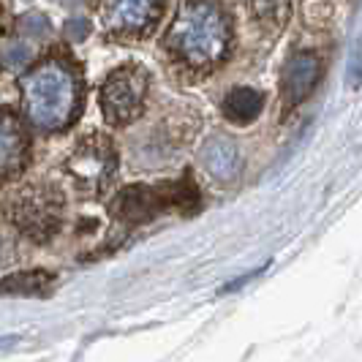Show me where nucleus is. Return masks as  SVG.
<instances>
[{
	"label": "nucleus",
	"mask_w": 362,
	"mask_h": 362,
	"mask_svg": "<svg viewBox=\"0 0 362 362\" xmlns=\"http://www.w3.org/2000/svg\"><path fill=\"white\" fill-rule=\"evenodd\" d=\"M232 47V25L216 3L188 0L166 30V52L191 76L216 71Z\"/></svg>",
	"instance_id": "nucleus-1"
},
{
	"label": "nucleus",
	"mask_w": 362,
	"mask_h": 362,
	"mask_svg": "<svg viewBox=\"0 0 362 362\" xmlns=\"http://www.w3.org/2000/svg\"><path fill=\"white\" fill-rule=\"evenodd\" d=\"M22 104L28 120L41 131L69 128L82 104L79 74L57 57L38 63L22 76Z\"/></svg>",
	"instance_id": "nucleus-2"
},
{
	"label": "nucleus",
	"mask_w": 362,
	"mask_h": 362,
	"mask_svg": "<svg viewBox=\"0 0 362 362\" xmlns=\"http://www.w3.org/2000/svg\"><path fill=\"white\" fill-rule=\"evenodd\" d=\"M147 98V74L136 66H123L109 74L101 88V109L104 117L115 126H126L136 120L145 109Z\"/></svg>",
	"instance_id": "nucleus-3"
},
{
	"label": "nucleus",
	"mask_w": 362,
	"mask_h": 362,
	"mask_svg": "<svg viewBox=\"0 0 362 362\" xmlns=\"http://www.w3.org/2000/svg\"><path fill=\"white\" fill-rule=\"evenodd\" d=\"M14 218H17V226L22 229V235L44 243L60 226V199H57V194H52V191L30 188L28 194L19 197Z\"/></svg>",
	"instance_id": "nucleus-4"
},
{
	"label": "nucleus",
	"mask_w": 362,
	"mask_h": 362,
	"mask_svg": "<svg viewBox=\"0 0 362 362\" xmlns=\"http://www.w3.org/2000/svg\"><path fill=\"white\" fill-rule=\"evenodd\" d=\"M115 166H117V156H115V150L109 145V139L93 136L88 142H82L79 150L71 156L69 172H71V177L82 188L93 191V188H101L112 177Z\"/></svg>",
	"instance_id": "nucleus-5"
},
{
	"label": "nucleus",
	"mask_w": 362,
	"mask_h": 362,
	"mask_svg": "<svg viewBox=\"0 0 362 362\" xmlns=\"http://www.w3.org/2000/svg\"><path fill=\"white\" fill-rule=\"evenodd\" d=\"M161 14V0H101V19L112 33H147Z\"/></svg>",
	"instance_id": "nucleus-6"
},
{
	"label": "nucleus",
	"mask_w": 362,
	"mask_h": 362,
	"mask_svg": "<svg viewBox=\"0 0 362 362\" xmlns=\"http://www.w3.org/2000/svg\"><path fill=\"white\" fill-rule=\"evenodd\" d=\"M172 207V194H169V185H128L126 191L117 197L115 202V210L117 216L123 218L131 226H139L147 223L153 218L169 210Z\"/></svg>",
	"instance_id": "nucleus-7"
},
{
	"label": "nucleus",
	"mask_w": 362,
	"mask_h": 362,
	"mask_svg": "<svg viewBox=\"0 0 362 362\" xmlns=\"http://www.w3.org/2000/svg\"><path fill=\"white\" fill-rule=\"evenodd\" d=\"M322 76V60L316 52H294L281 71V98L286 107H297L316 90Z\"/></svg>",
	"instance_id": "nucleus-8"
},
{
	"label": "nucleus",
	"mask_w": 362,
	"mask_h": 362,
	"mask_svg": "<svg viewBox=\"0 0 362 362\" xmlns=\"http://www.w3.org/2000/svg\"><path fill=\"white\" fill-rule=\"evenodd\" d=\"M28 163V136L17 117L0 109V180L14 177Z\"/></svg>",
	"instance_id": "nucleus-9"
},
{
	"label": "nucleus",
	"mask_w": 362,
	"mask_h": 362,
	"mask_svg": "<svg viewBox=\"0 0 362 362\" xmlns=\"http://www.w3.org/2000/svg\"><path fill=\"white\" fill-rule=\"evenodd\" d=\"M202 166L218 182L235 180L237 172H240V153H237L235 142L221 139V136L210 139L202 150Z\"/></svg>",
	"instance_id": "nucleus-10"
},
{
	"label": "nucleus",
	"mask_w": 362,
	"mask_h": 362,
	"mask_svg": "<svg viewBox=\"0 0 362 362\" xmlns=\"http://www.w3.org/2000/svg\"><path fill=\"white\" fill-rule=\"evenodd\" d=\"M264 109V93L254 88H232L223 98V117L235 126H248Z\"/></svg>",
	"instance_id": "nucleus-11"
},
{
	"label": "nucleus",
	"mask_w": 362,
	"mask_h": 362,
	"mask_svg": "<svg viewBox=\"0 0 362 362\" xmlns=\"http://www.w3.org/2000/svg\"><path fill=\"white\" fill-rule=\"evenodd\" d=\"M245 6L254 14L256 22L275 28V30L289 17V0H245Z\"/></svg>",
	"instance_id": "nucleus-12"
},
{
	"label": "nucleus",
	"mask_w": 362,
	"mask_h": 362,
	"mask_svg": "<svg viewBox=\"0 0 362 362\" xmlns=\"http://www.w3.org/2000/svg\"><path fill=\"white\" fill-rule=\"evenodd\" d=\"M49 284L47 272H19L17 278L3 281L0 291H11V294H41Z\"/></svg>",
	"instance_id": "nucleus-13"
},
{
	"label": "nucleus",
	"mask_w": 362,
	"mask_h": 362,
	"mask_svg": "<svg viewBox=\"0 0 362 362\" xmlns=\"http://www.w3.org/2000/svg\"><path fill=\"white\" fill-rule=\"evenodd\" d=\"M3 63L8 66V69H19V66H25L30 57H33V49H30V44H25V41H8L6 47H3Z\"/></svg>",
	"instance_id": "nucleus-14"
},
{
	"label": "nucleus",
	"mask_w": 362,
	"mask_h": 362,
	"mask_svg": "<svg viewBox=\"0 0 362 362\" xmlns=\"http://www.w3.org/2000/svg\"><path fill=\"white\" fill-rule=\"evenodd\" d=\"M19 30H22V36L47 38L52 33V25H49V19L44 17V14H25V17L19 19Z\"/></svg>",
	"instance_id": "nucleus-15"
},
{
	"label": "nucleus",
	"mask_w": 362,
	"mask_h": 362,
	"mask_svg": "<svg viewBox=\"0 0 362 362\" xmlns=\"http://www.w3.org/2000/svg\"><path fill=\"white\" fill-rule=\"evenodd\" d=\"M346 79L349 88H360L362 85V44H357L349 54V66H346Z\"/></svg>",
	"instance_id": "nucleus-16"
},
{
	"label": "nucleus",
	"mask_w": 362,
	"mask_h": 362,
	"mask_svg": "<svg viewBox=\"0 0 362 362\" xmlns=\"http://www.w3.org/2000/svg\"><path fill=\"white\" fill-rule=\"evenodd\" d=\"M88 30H90V25H88V19H71V22H69V28H66V33H69V36L71 38H85L88 36Z\"/></svg>",
	"instance_id": "nucleus-17"
}]
</instances>
